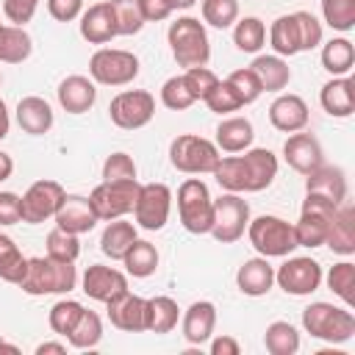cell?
<instances>
[{"label":"cell","mask_w":355,"mask_h":355,"mask_svg":"<svg viewBox=\"0 0 355 355\" xmlns=\"http://www.w3.org/2000/svg\"><path fill=\"white\" fill-rule=\"evenodd\" d=\"M216 183L225 191L241 194V191H263L277 178V158L266 147L247 150L244 155H225L216 161L214 172Z\"/></svg>","instance_id":"6da1fadb"},{"label":"cell","mask_w":355,"mask_h":355,"mask_svg":"<svg viewBox=\"0 0 355 355\" xmlns=\"http://www.w3.org/2000/svg\"><path fill=\"white\" fill-rule=\"evenodd\" d=\"M78 283L75 261H55V258H28V269L17 283L25 294H69Z\"/></svg>","instance_id":"7a4b0ae2"},{"label":"cell","mask_w":355,"mask_h":355,"mask_svg":"<svg viewBox=\"0 0 355 355\" xmlns=\"http://www.w3.org/2000/svg\"><path fill=\"white\" fill-rule=\"evenodd\" d=\"M166 39H169V50H172V58L178 61V67L191 69V67H205L208 64L211 42H208L205 25L197 17H178L169 25Z\"/></svg>","instance_id":"3957f363"},{"label":"cell","mask_w":355,"mask_h":355,"mask_svg":"<svg viewBox=\"0 0 355 355\" xmlns=\"http://www.w3.org/2000/svg\"><path fill=\"white\" fill-rule=\"evenodd\" d=\"M302 327L327 344H344L355 333V316L349 308H338L330 302H311L302 311Z\"/></svg>","instance_id":"277c9868"},{"label":"cell","mask_w":355,"mask_h":355,"mask_svg":"<svg viewBox=\"0 0 355 355\" xmlns=\"http://www.w3.org/2000/svg\"><path fill=\"white\" fill-rule=\"evenodd\" d=\"M178 216H180V225L189 233H194V236L211 233L214 200L208 194V186L200 178H186L180 183V189H178Z\"/></svg>","instance_id":"5b68a950"},{"label":"cell","mask_w":355,"mask_h":355,"mask_svg":"<svg viewBox=\"0 0 355 355\" xmlns=\"http://www.w3.org/2000/svg\"><path fill=\"white\" fill-rule=\"evenodd\" d=\"M247 239L258 250V255H263V258H286L297 247L294 225H288L286 219L272 216V214H263V216L250 219Z\"/></svg>","instance_id":"8992f818"},{"label":"cell","mask_w":355,"mask_h":355,"mask_svg":"<svg viewBox=\"0 0 355 355\" xmlns=\"http://www.w3.org/2000/svg\"><path fill=\"white\" fill-rule=\"evenodd\" d=\"M219 147L202 136L194 133H183L169 144V161L178 172L186 175H202V172H214L216 161H219Z\"/></svg>","instance_id":"52a82bcc"},{"label":"cell","mask_w":355,"mask_h":355,"mask_svg":"<svg viewBox=\"0 0 355 355\" xmlns=\"http://www.w3.org/2000/svg\"><path fill=\"white\" fill-rule=\"evenodd\" d=\"M89 75L94 83L103 86H128L139 75V58L130 50L100 47L89 58Z\"/></svg>","instance_id":"ba28073f"},{"label":"cell","mask_w":355,"mask_h":355,"mask_svg":"<svg viewBox=\"0 0 355 355\" xmlns=\"http://www.w3.org/2000/svg\"><path fill=\"white\" fill-rule=\"evenodd\" d=\"M136 194H139V180H103L100 186L92 189L89 202L97 214V219H119L125 214L133 211L136 205Z\"/></svg>","instance_id":"9c48e42d"},{"label":"cell","mask_w":355,"mask_h":355,"mask_svg":"<svg viewBox=\"0 0 355 355\" xmlns=\"http://www.w3.org/2000/svg\"><path fill=\"white\" fill-rule=\"evenodd\" d=\"M250 225V205L244 197L227 191L222 197L214 200V225H211V236L219 244H233L244 236Z\"/></svg>","instance_id":"30bf717a"},{"label":"cell","mask_w":355,"mask_h":355,"mask_svg":"<svg viewBox=\"0 0 355 355\" xmlns=\"http://www.w3.org/2000/svg\"><path fill=\"white\" fill-rule=\"evenodd\" d=\"M108 116L122 130H139L155 116V97L144 89H128L119 92L108 103Z\"/></svg>","instance_id":"8fae6325"},{"label":"cell","mask_w":355,"mask_h":355,"mask_svg":"<svg viewBox=\"0 0 355 355\" xmlns=\"http://www.w3.org/2000/svg\"><path fill=\"white\" fill-rule=\"evenodd\" d=\"M336 205L322 200V197H313V194H305V202H302V211H300V219L294 225V239H297V247H322L324 239H327V227H330V216H333Z\"/></svg>","instance_id":"7c38bea8"},{"label":"cell","mask_w":355,"mask_h":355,"mask_svg":"<svg viewBox=\"0 0 355 355\" xmlns=\"http://www.w3.org/2000/svg\"><path fill=\"white\" fill-rule=\"evenodd\" d=\"M64 186L58 180H36L28 186V191L19 197V211H22V222L28 225H42L50 216H55L61 200H64Z\"/></svg>","instance_id":"4fadbf2b"},{"label":"cell","mask_w":355,"mask_h":355,"mask_svg":"<svg viewBox=\"0 0 355 355\" xmlns=\"http://www.w3.org/2000/svg\"><path fill=\"white\" fill-rule=\"evenodd\" d=\"M172 208V191L166 183H144L139 186L136 205H133V219L144 230H161L169 219Z\"/></svg>","instance_id":"5bb4252c"},{"label":"cell","mask_w":355,"mask_h":355,"mask_svg":"<svg viewBox=\"0 0 355 355\" xmlns=\"http://www.w3.org/2000/svg\"><path fill=\"white\" fill-rule=\"evenodd\" d=\"M275 283L294 297H305L313 294L322 286V266L313 258H288L283 261V266L275 269Z\"/></svg>","instance_id":"9a60e30c"},{"label":"cell","mask_w":355,"mask_h":355,"mask_svg":"<svg viewBox=\"0 0 355 355\" xmlns=\"http://www.w3.org/2000/svg\"><path fill=\"white\" fill-rule=\"evenodd\" d=\"M128 291V277L114 269V266H103V263H92L86 272H83V294L89 300H97V302H111L116 300L119 294Z\"/></svg>","instance_id":"2e32d148"},{"label":"cell","mask_w":355,"mask_h":355,"mask_svg":"<svg viewBox=\"0 0 355 355\" xmlns=\"http://www.w3.org/2000/svg\"><path fill=\"white\" fill-rule=\"evenodd\" d=\"M283 158H286V164H288L294 172H300V175H311L316 166L324 164L319 139H316L313 133H302V130H297V133H291V136L286 139V144H283Z\"/></svg>","instance_id":"e0dca14e"},{"label":"cell","mask_w":355,"mask_h":355,"mask_svg":"<svg viewBox=\"0 0 355 355\" xmlns=\"http://www.w3.org/2000/svg\"><path fill=\"white\" fill-rule=\"evenodd\" d=\"M108 305V319L116 330L122 333H141L147 330V300L136 297L130 291L119 294L116 300L105 302Z\"/></svg>","instance_id":"ac0fdd59"},{"label":"cell","mask_w":355,"mask_h":355,"mask_svg":"<svg viewBox=\"0 0 355 355\" xmlns=\"http://www.w3.org/2000/svg\"><path fill=\"white\" fill-rule=\"evenodd\" d=\"M55 227L67 230V233H89L94 225H97V214L89 202V197H80V194H64L58 211H55Z\"/></svg>","instance_id":"d6986e66"},{"label":"cell","mask_w":355,"mask_h":355,"mask_svg":"<svg viewBox=\"0 0 355 355\" xmlns=\"http://www.w3.org/2000/svg\"><path fill=\"white\" fill-rule=\"evenodd\" d=\"M308 119H311V114H308V105H305V100L300 94H280L269 105V122L280 133L305 130Z\"/></svg>","instance_id":"ffe728a7"},{"label":"cell","mask_w":355,"mask_h":355,"mask_svg":"<svg viewBox=\"0 0 355 355\" xmlns=\"http://www.w3.org/2000/svg\"><path fill=\"white\" fill-rule=\"evenodd\" d=\"M305 194L322 197L333 205H341L347 200V178L341 166H316L311 175H305Z\"/></svg>","instance_id":"44dd1931"},{"label":"cell","mask_w":355,"mask_h":355,"mask_svg":"<svg viewBox=\"0 0 355 355\" xmlns=\"http://www.w3.org/2000/svg\"><path fill=\"white\" fill-rule=\"evenodd\" d=\"M80 36L89 44H108L116 36V22L108 0L94 3L80 14Z\"/></svg>","instance_id":"7402d4cb"},{"label":"cell","mask_w":355,"mask_h":355,"mask_svg":"<svg viewBox=\"0 0 355 355\" xmlns=\"http://www.w3.org/2000/svg\"><path fill=\"white\" fill-rule=\"evenodd\" d=\"M319 103L330 116L347 119L355 111V80L349 75H338L327 80L319 92Z\"/></svg>","instance_id":"603a6c76"},{"label":"cell","mask_w":355,"mask_h":355,"mask_svg":"<svg viewBox=\"0 0 355 355\" xmlns=\"http://www.w3.org/2000/svg\"><path fill=\"white\" fill-rule=\"evenodd\" d=\"M236 286L247 297H263L275 286V269H272L269 258L258 255V258L244 261L236 272Z\"/></svg>","instance_id":"cb8c5ba5"},{"label":"cell","mask_w":355,"mask_h":355,"mask_svg":"<svg viewBox=\"0 0 355 355\" xmlns=\"http://www.w3.org/2000/svg\"><path fill=\"white\" fill-rule=\"evenodd\" d=\"M97 100V89L86 75H67L58 83V103L67 114H86Z\"/></svg>","instance_id":"d4e9b609"},{"label":"cell","mask_w":355,"mask_h":355,"mask_svg":"<svg viewBox=\"0 0 355 355\" xmlns=\"http://www.w3.org/2000/svg\"><path fill=\"white\" fill-rule=\"evenodd\" d=\"M324 244L336 255H352L355 252V211H352V205H347V202L336 205Z\"/></svg>","instance_id":"484cf974"},{"label":"cell","mask_w":355,"mask_h":355,"mask_svg":"<svg viewBox=\"0 0 355 355\" xmlns=\"http://www.w3.org/2000/svg\"><path fill=\"white\" fill-rule=\"evenodd\" d=\"M216 327V305L208 300L191 302L183 313V338L189 344H205Z\"/></svg>","instance_id":"4316f807"},{"label":"cell","mask_w":355,"mask_h":355,"mask_svg":"<svg viewBox=\"0 0 355 355\" xmlns=\"http://www.w3.org/2000/svg\"><path fill=\"white\" fill-rule=\"evenodd\" d=\"M17 122L25 133L31 136H44L50 128H53V108L44 97H22L17 103Z\"/></svg>","instance_id":"83f0119b"},{"label":"cell","mask_w":355,"mask_h":355,"mask_svg":"<svg viewBox=\"0 0 355 355\" xmlns=\"http://www.w3.org/2000/svg\"><path fill=\"white\" fill-rule=\"evenodd\" d=\"M255 139L252 122L247 116H227L216 125V147L225 153H244Z\"/></svg>","instance_id":"f1b7e54d"},{"label":"cell","mask_w":355,"mask_h":355,"mask_svg":"<svg viewBox=\"0 0 355 355\" xmlns=\"http://www.w3.org/2000/svg\"><path fill=\"white\" fill-rule=\"evenodd\" d=\"M250 69L258 75L263 92H283L291 80V69L283 61V55H255Z\"/></svg>","instance_id":"f546056e"},{"label":"cell","mask_w":355,"mask_h":355,"mask_svg":"<svg viewBox=\"0 0 355 355\" xmlns=\"http://www.w3.org/2000/svg\"><path fill=\"white\" fill-rule=\"evenodd\" d=\"M136 225L133 222H125L122 216L119 219H111L108 227L103 230L100 236V250L103 255H108L111 261H122V255L128 252V247L136 241Z\"/></svg>","instance_id":"4dcf8cb0"},{"label":"cell","mask_w":355,"mask_h":355,"mask_svg":"<svg viewBox=\"0 0 355 355\" xmlns=\"http://www.w3.org/2000/svg\"><path fill=\"white\" fill-rule=\"evenodd\" d=\"M180 319V308L172 297H150L147 300V330L150 333H172L178 327Z\"/></svg>","instance_id":"1f68e13d"},{"label":"cell","mask_w":355,"mask_h":355,"mask_svg":"<svg viewBox=\"0 0 355 355\" xmlns=\"http://www.w3.org/2000/svg\"><path fill=\"white\" fill-rule=\"evenodd\" d=\"M352 64H355V47H352V42H349L347 36H336V39H330V42L322 47V67H324L333 78L349 75Z\"/></svg>","instance_id":"d6a6232c"},{"label":"cell","mask_w":355,"mask_h":355,"mask_svg":"<svg viewBox=\"0 0 355 355\" xmlns=\"http://www.w3.org/2000/svg\"><path fill=\"white\" fill-rule=\"evenodd\" d=\"M122 263H125L128 275H133V277H150L158 269V250H155V244H150L144 239H136L128 247V252L122 255Z\"/></svg>","instance_id":"836d02e7"},{"label":"cell","mask_w":355,"mask_h":355,"mask_svg":"<svg viewBox=\"0 0 355 355\" xmlns=\"http://www.w3.org/2000/svg\"><path fill=\"white\" fill-rule=\"evenodd\" d=\"M33 50V42L22 25H3L0 33V61L6 64H22Z\"/></svg>","instance_id":"e575fe53"},{"label":"cell","mask_w":355,"mask_h":355,"mask_svg":"<svg viewBox=\"0 0 355 355\" xmlns=\"http://www.w3.org/2000/svg\"><path fill=\"white\" fill-rule=\"evenodd\" d=\"M269 44H272L275 55H297L300 53V33H297L294 14H283V17H277L272 22Z\"/></svg>","instance_id":"d590c367"},{"label":"cell","mask_w":355,"mask_h":355,"mask_svg":"<svg viewBox=\"0 0 355 355\" xmlns=\"http://www.w3.org/2000/svg\"><path fill=\"white\" fill-rule=\"evenodd\" d=\"M263 347L272 355H294L300 349V333L291 322H272L263 333Z\"/></svg>","instance_id":"8d00e7d4"},{"label":"cell","mask_w":355,"mask_h":355,"mask_svg":"<svg viewBox=\"0 0 355 355\" xmlns=\"http://www.w3.org/2000/svg\"><path fill=\"white\" fill-rule=\"evenodd\" d=\"M100 338H103V322H100V316H97L94 311H86V308H83L78 324L67 333V341H69L75 349H92V347L100 344Z\"/></svg>","instance_id":"74e56055"},{"label":"cell","mask_w":355,"mask_h":355,"mask_svg":"<svg viewBox=\"0 0 355 355\" xmlns=\"http://www.w3.org/2000/svg\"><path fill=\"white\" fill-rule=\"evenodd\" d=\"M28 269V258L19 252L11 236L0 233V280L6 283H19Z\"/></svg>","instance_id":"f35d334b"},{"label":"cell","mask_w":355,"mask_h":355,"mask_svg":"<svg viewBox=\"0 0 355 355\" xmlns=\"http://www.w3.org/2000/svg\"><path fill=\"white\" fill-rule=\"evenodd\" d=\"M266 42V25L258 17H244L233 28V44L241 53H258Z\"/></svg>","instance_id":"ab89813d"},{"label":"cell","mask_w":355,"mask_h":355,"mask_svg":"<svg viewBox=\"0 0 355 355\" xmlns=\"http://www.w3.org/2000/svg\"><path fill=\"white\" fill-rule=\"evenodd\" d=\"M116 22V36H133L144 28V14L139 0H108Z\"/></svg>","instance_id":"60d3db41"},{"label":"cell","mask_w":355,"mask_h":355,"mask_svg":"<svg viewBox=\"0 0 355 355\" xmlns=\"http://www.w3.org/2000/svg\"><path fill=\"white\" fill-rule=\"evenodd\" d=\"M327 288L338 297V300H344V305L349 308L352 302H355V263L352 261H341V263H336V266H330V272H327Z\"/></svg>","instance_id":"b9f144b4"},{"label":"cell","mask_w":355,"mask_h":355,"mask_svg":"<svg viewBox=\"0 0 355 355\" xmlns=\"http://www.w3.org/2000/svg\"><path fill=\"white\" fill-rule=\"evenodd\" d=\"M322 17L333 31H352L355 28V0H322Z\"/></svg>","instance_id":"7bdbcfd3"},{"label":"cell","mask_w":355,"mask_h":355,"mask_svg":"<svg viewBox=\"0 0 355 355\" xmlns=\"http://www.w3.org/2000/svg\"><path fill=\"white\" fill-rule=\"evenodd\" d=\"M200 11L208 25L225 31L239 19V0H202Z\"/></svg>","instance_id":"ee69618b"},{"label":"cell","mask_w":355,"mask_h":355,"mask_svg":"<svg viewBox=\"0 0 355 355\" xmlns=\"http://www.w3.org/2000/svg\"><path fill=\"white\" fill-rule=\"evenodd\" d=\"M80 313H83V305H80V302H75V300H58V302L50 308L47 322H50L53 333L67 336V333H69V330L78 324Z\"/></svg>","instance_id":"f6af8a7d"},{"label":"cell","mask_w":355,"mask_h":355,"mask_svg":"<svg viewBox=\"0 0 355 355\" xmlns=\"http://www.w3.org/2000/svg\"><path fill=\"white\" fill-rule=\"evenodd\" d=\"M161 103L169 108V111H186L189 105H194V94L189 92L183 75H172L169 80H164L161 86Z\"/></svg>","instance_id":"bcb514c9"},{"label":"cell","mask_w":355,"mask_h":355,"mask_svg":"<svg viewBox=\"0 0 355 355\" xmlns=\"http://www.w3.org/2000/svg\"><path fill=\"white\" fill-rule=\"evenodd\" d=\"M47 255L55 261H75L80 255V241L75 233H67L61 227L47 233Z\"/></svg>","instance_id":"7dc6e473"},{"label":"cell","mask_w":355,"mask_h":355,"mask_svg":"<svg viewBox=\"0 0 355 355\" xmlns=\"http://www.w3.org/2000/svg\"><path fill=\"white\" fill-rule=\"evenodd\" d=\"M202 103H205L214 114H219V116H222V114H230V111H239V108L244 105L241 97L236 94V89H233L227 80H219V83L208 92V97H205Z\"/></svg>","instance_id":"c3c4849f"},{"label":"cell","mask_w":355,"mask_h":355,"mask_svg":"<svg viewBox=\"0 0 355 355\" xmlns=\"http://www.w3.org/2000/svg\"><path fill=\"white\" fill-rule=\"evenodd\" d=\"M233 89H236V94L241 97V103L244 105H250V103H255L261 94H263V89H261V80H258V75L250 69V67H244V69H236V72H230L227 78H225Z\"/></svg>","instance_id":"681fc988"},{"label":"cell","mask_w":355,"mask_h":355,"mask_svg":"<svg viewBox=\"0 0 355 355\" xmlns=\"http://www.w3.org/2000/svg\"><path fill=\"white\" fill-rule=\"evenodd\" d=\"M294 22H297V33H300V53L322 44V22L311 11H294Z\"/></svg>","instance_id":"f907efd6"},{"label":"cell","mask_w":355,"mask_h":355,"mask_svg":"<svg viewBox=\"0 0 355 355\" xmlns=\"http://www.w3.org/2000/svg\"><path fill=\"white\" fill-rule=\"evenodd\" d=\"M183 80H186L189 92L194 94V100H205L208 92L219 83V78H216L208 67H191V69H186V72H183Z\"/></svg>","instance_id":"816d5d0a"},{"label":"cell","mask_w":355,"mask_h":355,"mask_svg":"<svg viewBox=\"0 0 355 355\" xmlns=\"http://www.w3.org/2000/svg\"><path fill=\"white\" fill-rule=\"evenodd\" d=\"M136 164L128 153H111L103 164V180H133Z\"/></svg>","instance_id":"f5cc1de1"},{"label":"cell","mask_w":355,"mask_h":355,"mask_svg":"<svg viewBox=\"0 0 355 355\" xmlns=\"http://www.w3.org/2000/svg\"><path fill=\"white\" fill-rule=\"evenodd\" d=\"M36 6H39V0H3V11H6L8 22L22 25V28H25V22L33 19Z\"/></svg>","instance_id":"db71d44e"},{"label":"cell","mask_w":355,"mask_h":355,"mask_svg":"<svg viewBox=\"0 0 355 355\" xmlns=\"http://www.w3.org/2000/svg\"><path fill=\"white\" fill-rule=\"evenodd\" d=\"M47 11L55 22H72L83 14V0H47Z\"/></svg>","instance_id":"11a10c76"},{"label":"cell","mask_w":355,"mask_h":355,"mask_svg":"<svg viewBox=\"0 0 355 355\" xmlns=\"http://www.w3.org/2000/svg\"><path fill=\"white\" fill-rule=\"evenodd\" d=\"M22 222V211H19V197L14 191H0V227L17 225Z\"/></svg>","instance_id":"9f6ffc18"},{"label":"cell","mask_w":355,"mask_h":355,"mask_svg":"<svg viewBox=\"0 0 355 355\" xmlns=\"http://www.w3.org/2000/svg\"><path fill=\"white\" fill-rule=\"evenodd\" d=\"M139 6H141V14H144V22H161L172 14L164 0H139Z\"/></svg>","instance_id":"6f0895ef"},{"label":"cell","mask_w":355,"mask_h":355,"mask_svg":"<svg viewBox=\"0 0 355 355\" xmlns=\"http://www.w3.org/2000/svg\"><path fill=\"white\" fill-rule=\"evenodd\" d=\"M239 352H241V347L233 336H219L211 341V355H239Z\"/></svg>","instance_id":"680465c9"},{"label":"cell","mask_w":355,"mask_h":355,"mask_svg":"<svg viewBox=\"0 0 355 355\" xmlns=\"http://www.w3.org/2000/svg\"><path fill=\"white\" fill-rule=\"evenodd\" d=\"M11 172H14V158H11L8 153H3V150H0V183H3V180H8V178H11Z\"/></svg>","instance_id":"91938a15"},{"label":"cell","mask_w":355,"mask_h":355,"mask_svg":"<svg viewBox=\"0 0 355 355\" xmlns=\"http://www.w3.org/2000/svg\"><path fill=\"white\" fill-rule=\"evenodd\" d=\"M47 352L64 355V352H67V347H64V344H58V341H44V344H39V347H36V355H47Z\"/></svg>","instance_id":"94428289"},{"label":"cell","mask_w":355,"mask_h":355,"mask_svg":"<svg viewBox=\"0 0 355 355\" xmlns=\"http://www.w3.org/2000/svg\"><path fill=\"white\" fill-rule=\"evenodd\" d=\"M8 128H11V119H8V108H6V103L0 100V141L8 136Z\"/></svg>","instance_id":"6125c7cd"},{"label":"cell","mask_w":355,"mask_h":355,"mask_svg":"<svg viewBox=\"0 0 355 355\" xmlns=\"http://www.w3.org/2000/svg\"><path fill=\"white\" fill-rule=\"evenodd\" d=\"M169 6V11H180V8H191L197 0H164Z\"/></svg>","instance_id":"be15d7a7"},{"label":"cell","mask_w":355,"mask_h":355,"mask_svg":"<svg viewBox=\"0 0 355 355\" xmlns=\"http://www.w3.org/2000/svg\"><path fill=\"white\" fill-rule=\"evenodd\" d=\"M0 352H11V355H17L19 349H17L14 344H6V341H3V336H0Z\"/></svg>","instance_id":"e7e4bbea"},{"label":"cell","mask_w":355,"mask_h":355,"mask_svg":"<svg viewBox=\"0 0 355 355\" xmlns=\"http://www.w3.org/2000/svg\"><path fill=\"white\" fill-rule=\"evenodd\" d=\"M0 83H3V75H0Z\"/></svg>","instance_id":"03108f58"},{"label":"cell","mask_w":355,"mask_h":355,"mask_svg":"<svg viewBox=\"0 0 355 355\" xmlns=\"http://www.w3.org/2000/svg\"><path fill=\"white\" fill-rule=\"evenodd\" d=\"M0 33H3V25H0Z\"/></svg>","instance_id":"003e7915"}]
</instances>
